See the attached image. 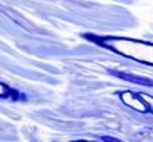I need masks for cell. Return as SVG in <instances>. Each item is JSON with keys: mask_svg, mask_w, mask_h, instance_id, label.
Instances as JSON below:
<instances>
[{"mask_svg": "<svg viewBox=\"0 0 153 142\" xmlns=\"http://www.w3.org/2000/svg\"><path fill=\"white\" fill-rule=\"evenodd\" d=\"M104 44L110 49H115L121 52L126 57H130L133 60H141L146 55H150L152 58H149V64H153V44L150 43H144V41H133V40H107L104 41Z\"/></svg>", "mask_w": 153, "mask_h": 142, "instance_id": "obj_1", "label": "cell"}, {"mask_svg": "<svg viewBox=\"0 0 153 142\" xmlns=\"http://www.w3.org/2000/svg\"><path fill=\"white\" fill-rule=\"evenodd\" d=\"M139 96H141V99L149 106V112L153 113V96H150V95H147V93H139Z\"/></svg>", "mask_w": 153, "mask_h": 142, "instance_id": "obj_4", "label": "cell"}, {"mask_svg": "<svg viewBox=\"0 0 153 142\" xmlns=\"http://www.w3.org/2000/svg\"><path fill=\"white\" fill-rule=\"evenodd\" d=\"M112 75L118 76V78H123L126 81H130V83H135V84H143V86H153V81L147 80V78H143V76H135L132 73H124V72H117V70H110Z\"/></svg>", "mask_w": 153, "mask_h": 142, "instance_id": "obj_3", "label": "cell"}, {"mask_svg": "<svg viewBox=\"0 0 153 142\" xmlns=\"http://www.w3.org/2000/svg\"><path fill=\"white\" fill-rule=\"evenodd\" d=\"M120 98H121V101L124 102L126 106L132 107L136 112H141V113H147L149 112L147 104L141 99V96H139V95H135V93L129 92V90H126V92H121L120 93Z\"/></svg>", "mask_w": 153, "mask_h": 142, "instance_id": "obj_2", "label": "cell"}, {"mask_svg": "<svg viewBox=\"0 0 153 142\" xmlns=\"http://www.w3.org/2000/svg\"><path fill=\"white\" fill-rule=\"evenodd\" d=\"M101 141H106V142H113V141H117V139H113V138H110V136H103V138H101Z\"/></svg>", "mask_w": 153, "mask_h": 142, "instance_id": "obj_5", "label": "cell"}]
</instances>
